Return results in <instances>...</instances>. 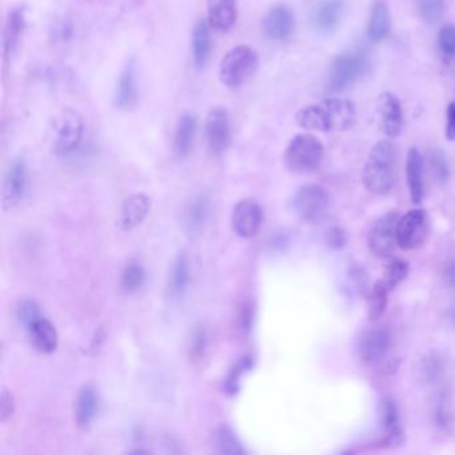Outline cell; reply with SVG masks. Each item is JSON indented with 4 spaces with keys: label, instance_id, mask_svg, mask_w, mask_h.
<instances>
[{
    "label": "cell",
    "instance_id": "cell-5",
    "mask_svg": "<svg viewBox=\"0 0 455 455\" xmlns=\"http://www.w3.org/2000/svg\"><path fill=\"white\" fill-rule=\"evenodd\" d=\"M370 68V61L364 52L349 51L338 55L331 64L327 90L341 93L362 79Z\"/></svg>",
    "mask_w": 455,
    "mask_h": 455
},
{
    "label": "cell",
    "instance_id": "cell-46",
    "mask_svg": "<svg viewBox=\"0 0 455 455\" xmlns=\"http://www.w3.org/2000/svg\"><path fill=\"white\" fill-rule=\"evenodd\" d=\"M444 280L451 287H455V257L450 258L444 266Z\"/></svg>",
    "mask_w": 455,
    "mask_h": 455
},
{
    "label": "cell",
    "instance_id": "cell-47",
    "mask_svg": "<svg viewBox=\"0 0 455 455\" xmlns=\"http://www.w3.org/2000/svg\"><path fill=\"white\" fill-rule=\"evenodd\" d=\"M251 323H252V310L251 307H248L247 305L242 309V311L239 312V324H240V329L243 330H248L251 327Z\"/></svg>",
    "mask_w": 455,
    "mask_h": 455
},
{
    "label": "cell",
    "instance_id": "cell-41",
    "mask_svg": "<svg viewBox=\"0 0 455 455\" xmlns=\"http://www.w3.org/2000/svg\"><path fill=\"white\" fill-rule=\"evenodd\" d=\"M435 416H436V422L442 429H447L451 424L453 415H451V409H450V401H449V397L446 394H442L439 401H438Z\"/></svg>",
    "mask_w": 455,
    "mask_h": 455
},
{
    "label": "cell",
    "instance_id": "cell-35",
    "mask_svg": "<svg viewBox=\"0 0 455 455\" xmlns=\"http://www.w3.org/2000/svg\"><path fill=\"white\" fill-rule=\"evenodd\" d=\"M422 19L427 23L441 21L445 14V0H416Z\"/></svg>",
    "mask_w": 455,
    "mask_h": 455
},
{
    "label": "cell",
    "instance_id": "cell-32",
    "mask_svg": "<svg viewBox=\"0 0 455 455\" xmlns=\"http://www.w3.org/2000/svg\"><path fill=\"white\" fill-rule=\"evenodd\" d=\"M409 274V263L404 259H393L392 262H389L384 270H383V277L381 282L387 287V289H395L402 280H406Z\"/></svg>",
    "mask_w": 455,
    "mask_h": 455
},
{
    "label": "cell",
    "instance_id": "cell-43",
    "mask_svg": "<svg viewBox=\"0 0 455 455\" xmlns=\"http://www.w3.org/2000/svg\"><path fill=\"white\" fill-rule=\"evenodd\" d=\"M15 411V399L14 395L3 389L1 397H0V421L6 422L9 418L12 416V414Z\"/></svg>",
    "mask_w": 455,
    "mask_h": 455
},
{
    "label": "cell",
    "instance_id": "cell-4",
    "mask_svg": "<svg viewBox=\"0 0 455 455\" xmlns=\"http://www.w3.org/2000/svg\"><path fill=\"white\" fill-rule=\"evenodd\" d=\"M259 55L252 47L240 44L225 55L219 64V79L228 87H240L258 71Z\"/></svg>",
    "mask_w": 455,
    "mask_h": 455
},
{
    "label": "cell",
    "instance_id": "cell-48",
    "mask_svg": "<svg viewBox=\"0 0 455 455\" xmlns=\"http://www.w3.org/2000/svg\"><path fill=\"white\" fill-rule=\"evenodd\" d=\"M450 318L453 319V322L455 323V306L453 307V310H451V314H450Z\"/></svg>",
    "mask_w": 455,
    "mask_h": 455
},
{
    "label": "cell",
    "instance_id": "cell-28",
    "mask_svg": "<svg viewBox=\"0 0 455 455\" xmlns=\"http://www.w3.org/2000/svg\"><path fill=\"white\" fill-rule=\"evenodd\" d=\"M190 283V265L185 254L175 259L168 278V292L174 298H180L186 292Z\"/></svg>",
    "mask_w": 455,
    "mask_h": 455
},
{
    "label": "cell",
    "instance_id": "cell-39",
    "mask_svg": "<svg viewBox=\"0 0 455 455\" xmlns=\"http://www.w3.org/2000/svg\"><path fill=\"white\" fill-rule=\"evenodd\" d=\"M438 47L439 51L445 58H454L455 56V27L454 26H446L441 29L438 34Z\"/></svg>",
    "mask_w": 455,
    "mask_h": 455
},
{
    "label": "cell",
    "instance_id": "cell-14",
    "mask_svg": "<svg viewBox=\"0 0 455 455\" xmlns=\"http://www.w3.org/2000/svg\"><path fill=\"white\" fill-rule=\"evenodd\" d=\"M392 347V334L384 327L367 330L359 342V357L363 362L377 363L384 358Z\"/></svg>",
    "mask_w": 455,
    "mask_h": 455
},
{
    "label": "cell",
    "instance_id": "cell-44",
    "mask_svg": "<svg viewBox=\"0 0 455 455\" xmlns=\"http://www.w3.org/2000/svg\"><path fill=\"white\" fill-rule=\"evenodd\" d=\"M346 242H347L346 234L341 228L334 226V228H329V231L326 234V243L329 247L332 248V250H339V248L344 247Z\"/></svg>",
    "mask_w": 455,
    "mask_h": 455
},
{
    "label": "cell",
    "instance_id": "cell-10",
    "mask_svg": "<svg viewBox=\"0 0 455 455\" xmlns=\"http://www.w3.org/2000/svg\"><path fill=\"white\" fill-rule=\"evenodd\" d=\"M427 234V217L424 210L415 208L399 218L397 243L402 250H415L424 243Z\"/></svg>",
    "mask_w": 455,
    "mask_h": 455
},
{
    "label": "cell",
    "instance_id": "cell-15",
    "mask_svg": "<svg viewBox=\"0 0 455 455\" xmlns=\"http://www.w3.org/2000/svg\"><path fill=\"white\" fill-rule=\"evenodd\" d=\"M295 27L294 15L286 6H274L263 18V30L270 39L275 41H286L291 36Z\"/></svg>",
    "mask_w": 455,
    "mask_h": 455
},
{
    "label": "cell",
    "instance_id": "cell-3",
    "mask_svg": "<svg viewBox=\"0 0 455 455\" xmlns=\"http://www.w3.org/2000/svg\"><path fill=\"white\" fill-rule=\"evenodd\" d=\"M324 150L321 140L310 134L295 135L286 147L283 160L294 174H310L321 167Z\"/></svg>",
    "mask_w": 455,
    "mask_h": 455
},
{
    "label": "cell",
    "instance_id": "cell-12",
    "mask_svg": "<svg viewBox=\"0 0 455 455\" xmlns=\"http://www.w3.org/2000/svg\"><path fill=\"white\" fill-rule=\"evenodd\" d=\"M29 187V170L24 160L16 159L11 163L3 182V207L6 210L18 206L23 200Z\"/></svg>",
    "mask_w": 455,
    "mask_h": 455
},
{
    "label": "cell",
    "instance_id": "cell-37",
    "mask_svg": "<svg viewBox=\"0 0 455 455\" xmlns=\"http://www.w3.org/2000/svg\"><path fill=\"white\" fill-rule=\"evenodd\" d=\"M16 317L27 329L31 326L34 322L41 318V309L36 302L31 300H23L16 309Z\"/></svg>",
    "mask_w": 455,
    "mask_h": 455
},
{
    "label": "cell",
    "instance_id": "cell-24",
    "mask_svg": "<svg viewBox=\"0 0 455 455\" xmlns=\"http://www.w3.org/2000/svg\"><path fill=\"white\" fill-rule=\"evenodd\" d=\"M29 332L32 344L38 352L41 354H52L56 350L59 343L58 331L48 319L41 317L38 321L34 322L29 327Z\"/></svg>",
    "mask_w": 455,
    "mask_h": 455
},
{
    "label": "cell",
    "instance_id": "cell-42",
    "mask_svg": "<svg viewBox=\"0 0 455 455\" xmlns=\"http://www.w3.org/2000/svg\"><path fill=\"white\" fill-rule=\"evenodd\" d=\"M404 444V433L401 429V426L395 427L390 431H386V435L383 436L378 444H375V447L379 449H397L401 447Z\"/></svg>",
    "mask_w": 455,
    "mask_h": 455
},
{
    "label": "cell",
    "instance_id": "cell-2",
    "mask_svg": "<svg viewBox=\"0 0 455 455\" xmlns=\"http://www.w3.org/2000/svg\"><path fill=\"white\" fill-rule=\"evenodd\" d=\"M397 148L392 140H379L372 147L363 168V185L374 195H387L395 183Z\"/></svg>",
    "mask_w": 455,
    "mask_h": 455
},
{
    "label": "cell",
    "instance_id": "cell-22",
    "mask_svg": "<svg viewBox=\"0 0 455 455\" xmlns=\"http://www.w3.org/2000/svg\"><path fill=\"white\" fill-rule=\"evenodd\" d=\"M392 30V16L389 6L384 0H375L372 7L367 24V38L372 43H381L387 39Z\"/></svg>",
    "mask_w": 455,
    "mask_h": 455
},
{
    "label": "cell",
    "instance_id": "cell-6",
    "mask_svg": "<svg viewBox=\"0 0 455 455\" xmlns=\"http://www.w3.org/2000/svg\"><path fill=\"white\" fill-rule=\"evenodd\" d=\"M297 217L307 223L321 222L330 210V197L319 185L300 187L292 199Z\"/></svg>",
    "mask_w": 455,
    "mask_h": 455
},
{
    "label": "cell",
    "instance_id": "cell-26",
    "mask_svg": "<svg viewBox=\"0 0 455 455\" xmlns=\"http://www.w3.org/2000/svg\"><path fill=\"white\" fill-rule=\"evenodd\" d=\"M210 217V202L205 197H198L191 200L187 205L185 210V217L183 223L186 228L187 232L191 235L199 234L205 226Z\"/></svg>",
    "mask_w": 455,
    "mask_h": 455
},
{
    "label": "cell",
    "instance_id": "cell-34",
    "mask_svg": "<svg viewBox=\"0 0 455 455\" xmlns=\"http://www.w3.org/2000/svg\"><path fill=\"white\" fill-rule=\"evenodd\" d=\"M251 369H252V358L248 355L242 357L238 362L235 363V366L231 369V372H228L226 382H225V392L230 395L238 393L242 378Z\"/></svg>",
    "mask_w": 455,
    "mask_h": 455
},
{
    "label": "cell",
    "instance_id": "cell-31",
    "mask_svg": "<svg viewBox=\"0 0 455 455\" xmlns=\"http://www.w3.org/2000/svg\"><path fill=\"white\" fill-rule=\"evenodd\" d=\"M215 444H217L218 451L220 454L235 455L246 453V450L243 449L238 436L234 434V431L228 426H220L218 429Z\"/></svg>",
    "mask_w": 455,
    "mask_h": 455
},
{
    "label": "cell",
    "instance_id": "cell-1",
    "mask_svg": "<svg viewBox=\"0 0 455 455\" xmlns=\"http://www.w3.org/2000/svg\"><path fill=\"white\" fill-rule=\"evenodd\" d=\"M303 130L322 133L349 131L357 123V107L352 101L331 98L303 107L295 116Z\"/></svg>",
    "mask_w": 455,
    "mask_h": 455
},
{
    "label": "cell",
    "instance_id": "cell-7",
    "mask_svg": "<svg viewBox=\"0 0 455 455\" xmlns=\"http://www.w3.org/2000/svg\"><path fill=\"white\" fill-rule=\"evenodd\" d=\"M83 130L82 115L73 108L63 110L53 122L56 153L66 155L75 151L82 142Z\"/></svg>",
    "mask_w": 455,
    "mask_h": 455
},
{
    "label": "cell",
    "instance_id": "cell-11",
    "mask_svg": "<svg viewBox=\"0 0 455 455\" xmlns=\"http://www.w3.org/2000/svg\"><path fill=\"white\" fill-rule=\"evenodd\" d=\"M232 230L242 238L258 235L263 223V210L257 200L243 199L234 207L231 215Z\"/></svg>",
    "mask_w": 455,
    "mask_h": 455
},
{
    "label": "cell",
    "instance_id": "cell-23",
    "mask_svg": "<svg viewBox=\"0 0 455 455\" xmlns=\"http://www.w3.org/2000/svg\"><path fill=\"white\" fill-rule=\"evenodd\" d=\"M197 135V118L193 114H183L176 123L174 133V151L179 158L191 154Z\"/></svg>",
    "mask_w": 455,
    "mask_h": 455
},
{
    "label": "cell",
    "instance_id": "cell-8",
    "mask_svg": "<svg viewBox=\"0 0 455 455\" xmlns=\"http://www.w3.org/2000/svg\"><path fill=\"white\" fill-rule=\"evenodd\" d=\"M207 145L213 154L220 155L226 153L231 145V122L228 110L215 107L208 111L205 122Z\"/></svg>",
    "mask_w": 455,
    "mask_h": 455
},
{
    "label": "cell",
    "instance_id": "cell-9",
    "mask_svg": "<svg viewBox=\"0 0 455 455\" xmlns=\"http://www.w3.org/2000/svg\"><path fill=\"white\" fill-rule=\"evenodd\" d=\"M397 211L387 213L379 218L369 235V247L372 254L379 258H389L395 250L397 243V225L399 220Z\"/></svg>",
    "mask_w": 455,
    "mask_h": 455
},
{
    "label": "cell",
    "instance_id": "cell-27",
    "mask_svg": "<svg viewBox=\"0 0 455 455\" xmlns=\"http://www.w3.org/2000/svg\"><path fill=\"white\" fill-rule=\"evenodd\" d=\"M210 344V334L205 323L195 324L187 339V357L193 363L202 362L206 358L207 350Z\"/></svg>",
    "mask_w": 455,
    "mask_h": 455
},
{
    "label": "cell",
    "instance_id": "cell-36",
    "mask_svg": "<svg viewBox=\"0 0 455 455\" xmlns=\"http://www.w3.org/2000/svg\"><path fill=\"white\" fill-rule=\"evenodd\" d=\"M442 370H444V363H442V358L438 354L431 352L430 355L424 358L422 363V374L426 382H436L439 377L442 375Z\"/></svg>",
    "mask_w": 455,
    "mask_h": 455
},
{
    "label": "cell",
    "instance_id": "cell-16",
    "mask_svg": "<svg viewBox=\"0 0 455 455\" xmlns=\"http://www.w3.org/2000/svg\"><path fill=\"white\" fill-rule=\"evenodd\" d=\"M238 21L237 0H207V21L215 31L231 30Z\"/></svg>",
    "mask_w": 455,
    "mask_h": 455
},
{
    "label": "cell",
    "instance_id": "cell-18",
    "mask_svg": "<svg viewBox=\"0 0 455 455\" xmlns=\"http://www.w3.org/2000/svg\"><path fill=\"white\" fill-rule=\"evenodd\" d=\"M99 410V395L96 389L91 384H84L75 398L73 414L75 422L81 430H87L91 424Z\"/></svg>",
    "mask_w": 455,
    "mask_h": 455
},
{
    "label": "cell",
    "instance_id": "cell-17",
    "mask_svg": "<svg viewBox=\"0 0 455 455\" xmlns=\"http://www.w3.org/2000/svg\"><path fill=\"white\" fill-rule=\"evenodd\" d=\"M151 210V198L145 193H136L127 198L121 207L119 225L121 228L130 231L143 223Z\"/></svg>",
    "mask_w": 455,
    "mask_h": 455
},
{
    "label": "cell",
    "instance_id": "cell-40",
    "mask_svg": "<svg viewBox=\"0 0 455 455\" xmlns=\"http://www.w3.org/2000/svg\"><path fill=\"white\" fill-rule=\"evenodd\" d=\"M381 418H382L383 429L386 431H390L395 427H398L399 424V415H398V409H397V404L394 402L393 399L387 398L382 402V407H381Z\"/></svg>",
    "mask_w": 455,
    "mask_h": 455
},
{
    "label": "cell",
    "instance_id": "cell-38",
    "mask_svg": "<svg viewBox=\"0 0 455 455\" xmlns=\"http://www.w3.org/2000/svg\"><path fill=\"white\" fill-rule=\"evenodd\" d=\"M429 165L430 170L435 176L436 180L439 182H446L449 178V165H447V159L445 154L439 150H433L429 154Z\"/></svg>",
    "mask_w": 455,
    "mask_h": 455
},
{
    "label": "cell",
    "instance_id": "cell-13",
    "mask_svg": "<svg viewBox=\"0 0 455 455\" xmlns=\"http://www.w3.org/2000/svg\"><path fill=\"white\" fill-rule=\"evenodd\" d=\"M377 113L381 118L383 133L389 138L399 136L404 130V113L398 98L392 93H383L377 98Z\"/></svg>",
    "mask_w": 455,
    "mask_h": 455
},
{
    "label": "cell",
    "instance_id": "cell-21",
    "mask_svg": "<svg viewBox=\"0 0 455 455\" xmlns=\"http://www.w3.org/2000/svg\"><path fill=\"white\" fill-rule=\"evenodd\" d=\"M406 178L410 197L415 205L424 197V159L416 148H410L406 158Z\"/></svg>",
    "mask_w": 455,
    "mask_h": 455
},
{
    "label": "cell",
    "instance_id": "cell-20",
    "mask_svg": "<svg viewBox=\"0 0 455 455\" xmlns=\"http://www.w3.org/2000/svg\"><path fill=\"white\" fill-rule=\"evenodd\" d=\"M344 0H323L312 12V24L317 31L331 34L341 24L344 14Z\"/></svg>",
    "mask_w": 455,
    "mask_h": 455
},
{
    "label": "cell",
    "instance_id": "cell-45",
    "mask_svg": "<svg viewBox=\"0 0 455 455\" xmlns=\"http://www.w3.org/2000/svg\"><path fill=\"white\" fill-rule=\"evenodd\" d=\"M446 139L449 142H455V103L449 104L446 113Z\"/></svg>",
    "mask_w": 455,
    "mask_h": 455
},
{
    "label": "cell",
    "instance_id": "cell-33",
    "mask_svg": "<svg viewBox=\"0 0 455 455\" xmlns=\"http://www.w3.org/2000/svg\"><path fill=\"white\" fill-rule=\"evenodd\" d=\"M390 290L383 285L381 280H377L372 287L369 302V321H378L387 307V294Z\"/></svg>",
    "mask_w": 455,
    "mask_h": 455
},
{
    "label": "cell",
    "instance_id": "cell-29",
    "mask_svg": "<svg viewBox=\"0 0 455 455\" xmlns=\"http://www.w3.org/2000/svg\"><path fill=\"white\" fill-rule=\"evenodd\" d=\"M147 280V272L143 265L133 259L130 260L122 271L121 277V289L124 294H135L145 286Z\"/></svg>",
    "mask_w": 455,
    "mask_h": 455
},
{
    "label": "cell",
    "instance_id": "cell-19",
    "mask_svg": "<svg viewBox=\"0 0 455 455\" xmlns=\"http://www.w3.org/2000/svg\"><path fill=\"white\" fill-rule=\"evenodd\" d=\"M138 99H139V87H138L136 68H135L134 63L130 62L124 67L116 84L115 106L121 110L128 111L134 108L138 103Z\"/></svg>",
    "mask_w": 455,
    "mask_h": 455
},
{
    "label": "cell",
    "instance_id": "cell-25",
    "mask_svg": "<svg viewBox=\"0 0 455 455\" xmlns=\"http://www.w3.org/2000/svg\"><path fill=\"white\" fill-rule=\"evenodd\" d=\"M211 26L207 21H199L193 31V59L197 68L206 67L211 53Z\"/></svg>",
    "mask_w": 455,
    "mask_h": 455
},
{
    "label": "cell",
    "instance_id": "cell-30",
    "mask_svg": "<svg viewBox=\"0 0 455 455\" xmlns=\"http://www.w3.org/2000/svg\"><path fill=\"white\" fill-rule=\"evenodd\" d=\"M24 29H26V12L24 9L19 7L10 14V19H9L6 35H4L6 51H12V48L21 39V35L24 31Z\"/></svg>",
    "mask_w": 455,
    "mask_h": 455
}]
</instances>
